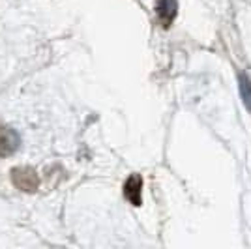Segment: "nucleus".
Returning a JSON list of instances; mask_svg holds the SVG:
<instances>
[{
    "instance_id": "1",
    "label": "nucleus",
    "mask_w": 251,
    "mask_h": 249,
    "mask_svg": "<svg viewBox=\"0 0 251 249\" xmlns=\"http://www.w3.org/2000/svg\"><path fill=\"white\" fill-rule=\"evenodd\" d=\"M17 148H19V135L11 127L0 125V156H11Z\"/></svg>"
},
{
    "instance_id": "2",
    "label": "nucleus",
    "mask_w": 251,
    "mask_h": 249,
    "mask_svg": "<svg viewBox=\"0 0 251 249\" xmlns=\"http://www.w3.org/2000/svg\"><path fill=\"white\" fill-rule=\"evenodd\" d=\"M141 187H143V180L139 176H131L126 182V187H124L126 197H127V200L131 204H135V206L141 204Z\"/></svg>"
},
{
    "instance_id": "3",
    "label": "nucleus",
    "mask_w": 251,
    "mask_h": 249,
    "mask_svg": "<svg viewBox=\"0 0 251 249\" xmlns=\"http://www.w3.org/2000/svg\"><path fill=\"white\" fill-rule=\"evenodd\" d=\"M176 0H161L159 2V8H157V15H159V19L163 21L165 26H169L173 19H175V15H176Z\"/></svg>"
},
{
    "instance_id": "4",
    "label": "nucleus",
    "mask_w": 251,
    "mask_h": 249,
    "mask_svg": "<svg viewBox=\"0 0 251 249\" xmlns=\"http://www.w3.org/2000/svg\"><path fill=\"white\" fill-rule=\"evenodd\" d=\"M240 94H242V100H244V103L246 107L251 111V81L248 77H240Z\"/></svg>"
}]
</instances>
